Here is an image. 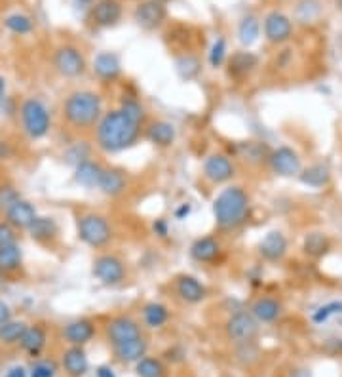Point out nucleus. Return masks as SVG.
Listing matches in <instances>:
<instances>
[{
  "mask_svg": "<svg viewBox=\"0 0 342 377\" xmlns=\"http://www.w3.org/2000/svg\"><path fill=\"white\" fill-rule=\"evenodd\" d=\"M17 244V229L12 227L8 221H0V248Z\"/></svg>",
  "mask_w": 342,
  "mask_h": 377,
  "instance_id": "nucleus-43",
  "label": "nucleus"
},
{
  "mask_svg": "<svg viewBox=\"0 0 342 377\" xmlns=\"http://www.w3.org/2000/svg\"><path fill=\"white\" fill-rule=\"evenodd\" d=\"M259 59L251 52H236L232 58L228 59V73L230 76L242 78V76L249 75L253 69L257 67Z\"/></svg>",
  "mask_w": 342,
  "mask_h": 377,
  "instance_id": "nucleus-25",
  "label": "nucleus"
},
{
  "mask_svg": "<svg viewBox=\"0 0 342 377\" xmlns=\"http://www.w3.org/2000/svg\"><path fill=\"white\" fill-rule=\"evenodd\" d=\"M143 319L147 322V326L160 328L167 322L169 312H167V307H164L162 303H149L143 309Z\"/></svg>",
  "mask_w": 342,
  "mask_h": 377,
  "instance_id": "nucleus-34",
  "label": "nucleus"
},
{
  "mask_svg": "<svg viewBox=\"0 0 342 377\" xmlns=\"http://www.w3.org/2000/svg\"><path fill=\"white\" fill-rule=\"evenodd\" d=\"M251 315L260 322H274L282 315V305L276 299H270V297H260V299L253 303Z\"/></svg>",
  "mask_w": 342,
  "mask_h": 377,
  "instance_id": "nucleus-29",
  "label": "nucleus"
},
{
  "mask_svg": "<svg viewBox=\"0 0 342 377\" xmlns=\"http://www.w3.org/2000/svg\"><path fill=\"white\" fill-rule=\"evenodd\" d=\"M63 368L71 377H82L88 372V356L82 347H71L63 354Z\"/></svg>",
  "mask_w": 342,
  "mask_h": 377,
  "instance_id": "nucleus-21",
  "label": "nucleus"
},
{
  "mask_svg": "<svg viewBox=\"0 0 342 377\" xmlns=\"http://www.w3.org/2000/svg\"><path fill=\"white\" fill-rule=\"evenodd\" d=\"M4 27L14 34H29L33 33L34 23L25 14H10L8 17H4Z\"/></svg>",
  "mask_w": 342,
  "mask_h": 377,
  "instance_id": "nucleus-35",
  "label": "nucleus"
},
{
  "mask_svg": "<svg viewBox=\"0 0 342 377\" xmlns=\"http://www.w3.org/2000/svg\"><path fill=\"white\" fill-rule=\"evenodd\" d=\"M213 216L223 229L240 227L249 216V196L242 187H226L213 201Z\"/></svg>",
  "mask_w": 342,
  "mask_h": 377,
  "instance_id": "nucleus-3",
  "label": "nucleus"
},
{
  "mask_svg": "<svg viewBox=\"0 0 342 377\" xmlns=\"http://www.w3.org/2000/svg\"><path fill=\"white\" fill-rule=\"evenodd\" d=\"M120 17H122L120 0H97L92 8V19L97 27L117 25Z\"/></svg>",
  "mask_w": 342,
  "mask_h": 377,
  "instance_id": "nucleus-15",
  "label": "nucleus"
},
{
  "mask_svg": "<svg viewBox=\"0 0 342 377\" xmlns=\"http://www.w3.org/2000/svg\"><path fill=\"white\" fill-rule=\"evenodd\" d=\"M107 335H109L110 343L118 345L135 339L141 335V328L130 317H118V319L110 320L109 326H107Z\"/></svg>",
  "mask_w": 342,
  "mask_h": 377,
  "instance_id": "nucleus-14",
  "label": "nucleus"
},
{
  "mask_svg": "<svg viewBox=\"0 0 342 377\" xmlns=\"http://www.w3.org/2000/svg\"><path fill=\"white\" fill-rule=\"evenodd\" d=\"M29 233H31V238H33V240H36V242L40 244H46L51 242V240L59 235V227L53 218L38 216V218L34 219L33 225L29 227Z\"/></svg>",
  "mask_w": 342,
  "mask_h": 377,
  "instance_id": "nucleus-22",
  "label": "nucleus"
},
{
  "mask_svg": "<svg viewBox=\"0 0 342 377\" xmlns=\"http://www.w3.org/2000/svg\"><path fill=\"white\" fill-rule=\"evenodd\" d=\"M76 229H78V238L92 248H103L112 238V229H110L109 221L97 214L80 216L76 221Z\"/></svg>",
  "mask_w": 342,
  "mask_h": 377,
  "instance_id": "nucleus-5",
  "label": "nucleus"
},
{
  "mask_svg": "<svg viewBox=\"0 0 342 377\" xmlns=\"http://www.w3.org/2000/svg\"><path fill=\"white\" fill-rule=\"evenodd\" d=\"M2 282H4V280H2V273H0V286H2Z\"/></svg>",
  "mask_w": 342,
  "mask_h": 377,
  "instance_id": "nucleus-56",
  "label": "nucleus"
},
{
  "mask_svg": "<svg viewBox=\"0 0 342 377\" xmlns=\"http://www.w3.org/2000/svg\"><path fill=\"white\" fill-rule=\"evenodd\" d=\"M317 16H319V4H317V0H302V2H299V6H297V17L301 19L302 23L314 21Z\"/></svg>",
  "mask_w": 342,
  "mask_h": 377,
  "instance_id": "nucleus-40",
  "label": "nucleus"
},
{
  "mask_svg": "<svg viewBox=\"0 0 342 377\" xmlns=\"http://www.w3.org/2000/svg\"><path fill=\"white\" fill-rule=\"evenodd\" d=\"M177 295L186 303H200L206 299L208 290L206 286L201 284L198 278L191 277V275H183V277L177 278Z\"/></svg>",
  "mask_w": 342,
  "mask_h": 377,
  "instance_id": "nucleus-16",
  "label": "nucleus"
},
{
  "mask_svg": "<svg viewBox=\"0 0 342 377\" xmlns=\"http://www.w3.org/2000/svg\"><path fill=\"white\" fill-rule=\"evenodd\" d=\"M257 319L251 312H236L232 319L226 322V334L236 343H247L257 335Z\"/></svg>",
  "mask_w": 342,
  "mask_h": 377,
  "instance_id": "nucleus-9",
  "label": "nucleus"
},
{
  "mask_svg": "<svg viewBox=\"0 0 342 377\" xmlns=\"http://www.w3.org/2000/svg\"><path fill=\"white\" fill-rule=\"evenodd\" d=\"M337 312H342V301H333V303H327L323 307H319V309L314 312V322L317 324H321V322H326L331 315H337Z\"/></svg>",
  "mask_w": 342,
  "mask_h": 377,
  "instance_id": "nucleus-44",
  "label": "nucleus"
},
{
  "mask_svg": "<svg viewBox=\"0 0 342 377\" xmlns=\"http://www.w3.org/2000/svg\"><path fill=\"white\" fill-rule=\"evenodd\" d=\"M226 58V42L225 38H217L215 44H213V48L209 52V63L213 65V67H221L223 63H225Z\"/></svg>",
  "mask_w": 342,
  "mask_h": 377,
  "instance_id": "nucleus-41",
  "label": "nucleus"
},
{
  "mask_svg": "<svg viewBox=\"0 0 342 377\" xmlns=\"http://www.w3.org/2000/svg\"><path fill=\"white\" fill-rule=\"evenodd\" d=\"M260 34V23L259 19L255 16H247L243 17L242 23L238 27V36H240V42L243 46H251L255 42L259 41Z\"/></svg>",
  "mask_w": 342,
  "mask_h": 377,
  "instance_id": "nucleus-33",
  "label": "nucleus"
},
{
  "mask_svg": "<svg viewBox=\"0 0 342 377\" xmlns=\"http://www.w3.org/2000/svg\"><path fill=\"white\" fill-rule=\"evenodd\" d=\"M93 73L99 76L101 80H117L122 73V65L117 54H110V52L97 54L93 61Z\"/></svg>",
  "mask_w": 342,
  "mask_h": 377,
  "instance_id": "nucleus-17",
  "label": "nucleus"
},
{
  "mask_svg": "<svg viewBox=\"0 0 342 377\" xmlns=\"http://www.w3.org/2000/svg\"><path fill=\"white\" fill-rule=\"evenodd\" d=\"M141 134V124L125 115L124 111H110L97 122V145L105 152H120L130 149Z\"/></svg>",
  "mask_w": 342,
  "mask_h": 377,
  "instance_id": "nucleus-1",
  "label": "nucleus"
},
{
  "mask_svg": "<svg viewBox=\"0 0 342 377\" xmlns=\"http://www.w3.org/2000/svg\"><path fill=\"white\" fill-rule=\"evenodd\" d=\"M243 147H245L243 157H245V160H251V162H260V160H262V155L267 151L265 145H260V143L255 141H249L247 145H243Z\"/></svg>",
  "mask_w": 342,
  "mask_h": 377,
  "instance_id": "nucleus-46",
  "label": "nucleus"
},
{
  "mask_svg": "<svg viewBox=\"0 0 342 377\" xmlns=\"http://www.w3.org/2000/svg\"><path fill=\"white\" fill-rule=\"evenodd\" d=\"M63 117L67 124L78 130L92 128L103 117V103H101L99 93L80 90L73 92L63 103Z\"/></svg>",
  "mask_w": 342,
  "mask_h": 377,
  "instance_id": "nucleus-2",
  "label": "nucleus"
},
{
  "mask_svg": "<svg viewBox=\"0 0 342 377\" xmlns=\"http://www.w3.org/2000/svg\"><path fill=\"white\" fill-rule=\"evenodd\" d=\"M337 4H339V6H341V8H342V0H337Z\"/></svg>",
  "mask_w": 342,
  "mask_h": 377,
  "instance_id": "nucleus-55",
  "label": "nucleus"
},
{
  "mask_svg": "<svg viewBox=\"0 0 342 377\" xmlns=\"http://www.w3.org/2000/svg\"><path fill=\"white\" fill-rule=\"evenodd\" d=\"M19 115H21L23 130L31 139H42V137L48 135L51 128V117L48 107L40 100L29 98V100L23 101Z\"/></svg>",
  "mask_w": 342,
  "mask_h": 377,
  "instance_id": "nucleus-4",
  "label": "nucleus"
},
{
  "mask_svg": "<svg viewBox=\"0 0 342 377\" xmlns=\"http://www.w3.org/2000/svg\"><path fill=\"white\" fill-rule=\"evenodd\" d=\"M53 67L65 78H76L86 73V58L75 46H61L53 54Z\"/></svg>",
  "mask_w": 342,
  "mask_h": 377,
  "instance_id": "nucleus-6",
  "label": "nucleus"
},
{
  "mask_svg": "<svg viewBox=\"0 0 342 377\" xmlns=\"http://www.w3.org/2000/svg\"><path fill=\"white\" fill-rule=\"evenodd\" d=\"M114 352H117L118 361L139 362L143 356H145V352H147V341L139 335V337H135V339H130V341H124V343L114 345Z\"/></svg>",
  "mask_w": 342,
  "mask_h": 377,
  "instance_id": "nucleus-24",
  "label": "nucleus"
},
{
  "mask_svg": "<svg viewBox=\"0 0 342 377\" xmlns=\"http://www.w3.org/2000/svg\"><path fill=\"white\" fill-rule=\"evenodd\" d=\"M19 198H21V194L14 185H0V214H6V209L12 208Z\"/></svg>",
  "mask_w": 342,
  "mask_h": 377,
  "instance_id": "nucleus-39",
  "label": "nucleus"
},
{
  "mask_svg": "<svg viewBox=\"0 0 342 377\" xmlns=\"http://www.w3.org/2000/svg\"><path fill=\"white\" fill-rule=\"evenodd\" d=\"M265 36L274 44L287 42L293 36V23L282 12H270L265 19Z\"/></svg>",
  "mask_w": 342,
  "mask_h": 377,
  "instance_id": "nucleus-11",
  "label": "nucleus"
},
{
  "mask_svg": "<svg viewBox=\"0 0 342 377\" xmlns=\"http://www.w3.org/2000/svg\"><path fill=\"white\" fill-rule=\"evenodd\" d=\"M56 364L51 361H40L36 362L31 369V377H56Z\"/></svg>",
  "mask_w": 342,
  "mask_h": 377,
  "instance_id": "nucleus-45",
  "label": "nucleus"
},
{
  "mask_svg": "<svg viewBox=\"0 0 342 377\" xmlns=\"http://www.w3.org/2000/svg\"><path fill=\"white\" fill-rule=\"evenodd\" d=\"M234 168L232 160L225 157V155H211L206 164H204V176L209 179L211 183H226L234 177Z\"/></svg>",
  "mask_w": 342,
  "mask_h": 377,
  "instance_id": "nucleus-12",
  "label": "nucleus"
},
{
  "mask_svg": "<svg viewBox=\"0 0 342 377\" xmlns=\"http://www.w3.org/2000/svg\"><path fill=\"white\" fill-rule=\"evenodd\" d=\"M287 251V240L280 231L268 233L259 244V253L267 261H280Z\"/></svg>",
  "mask_w": 342,
  "mask_h": 377,
  "instance_id": "nucleus-18",
  "label": "nucleus"
},
{
  "mask_svg": "<svg viewBox=\"0 0 342 377\" xmlns=\"http://www.w3.org/2000/svg\"><path fill=\"white\" fill-rule=\"evenodd\" d=\"M134 17L137 25L147 31H152V29H158L166 21L167 8L162 0H145L135 8Z\"/></svg>",
  "mask_w": 342,
  "mask_h": 377,
  "instance_id": "nucleus-8",
  "label": "nucleus"
},
{
  "mask_svg": "<svg viewBox=\"0 0 342 377\" xmlns=\"http://www.w3.org/2000/svg\"><path fill=\"white\" fill-rule=\"evenodd\" d=\"M92 275L99 280L101 284L114 286L124 280L125 267L117 255H99L93 261Z\"/></svg>",
  "mask_w": 342,
  "mask_h": 377,
  "instance_id": "nucleus-7",
  "label": "nucleus"
},
{
  "mask_svg": "<svg viewBox=\"0 0 342 377\" xmlns=\"http://www.w3.org/2000/svg\"><path fill=\"white\" fill-rule=\"evenodd\" d=\"M270 166L278 176L293 177L301 172V159L299 155L293 151L291 147H280L274 152H270Z\"/></svg>",
  "mask_w": 342,
  "mask_h": 377,
  "instance_id": "nucleus-10",
  "label": "nucleus"
},
{
  "mask_svg": "<svg viewBox=\"0 0 342 377\" xmlns=\"http://www.w3.org/2000/svg\"><path fill=\"white\" fill-rule=\"evenodd\" d=\"M78 2H86L88 4V2H93V0H78Z\"/></svg>",
  "mask_w": 342,
  "mask_h": 377,
  "instance_id": "nucleus-54",
  "label": "nucleus"
},
{
  "mask_svg": "<svg viewBox=\"0 0 342 377\" xmlns=\"http://www.w3.org/2000/svg\"><path fill=\"white\" fill-rule=\"evenodd\" d=\"M154 231L160 233V236H166L167 229H166V223H164V219H158V221L154 223Z\"/></svg>",
  "mask_w": 342,
  "mask_h": 377,
  "instance_id": "nucleus-51",
  "label": "nucleus"
},
{
  "mask_svg": "<svg viewBox=\"0 0 342 377\" xmlns=\"http://www.w3.org/2000/svg\"><path fill=\"white\" fill-rule=\"evenodd\" d=\"M6 377H27V372L21 366H16V368H12L6 374Z\"/></svg>",
  "mask_w": 342,
  "mask_h": 377,
  "instance_id": "nucleus-49",
  "label": "nucleus"
},
{
  "mask_svg": "<svg viewBox=\"0 0 342 377\" xmlns=\"http://www.w3.org/2000/svg\"><path fill=\"white\" fill-rule=\"evenodd\" d=\"M97 377H117V376H114V372H112L109 366H99V368H97Z\"/></svg>",
  "mask_w": 342,
  "mask_h": 377,
  "instance_id": "nucleus-50",
  "label": "nucleus"
},
{
  "mask_svg": "<svg viewBox=\"0 0 342 377\" xmlns=\"http://www.w3.org/2000/svg\"><path fill=\"white\" fill-rule=\"evenodd\" d=\"M27 324L25 322H16V320H8L6 324L0 326V341L6 345L19 343L21 337L25 334Z\"/></svg>",
  "mask_w": 342,
  "mask_h": 377,
  "instance_id": "nucleus-36",
  "label": "nucleus"
},
{
  "mask_svg": "<svg viewBox=\"0 0 342 377\" xmlns=\"http://www.w3.org/2000/svg\"><path fill=\"white\" fill-rule=\"evenodd\" d=\"M4 218H6L10 225L16 227L17 231H23V229L29 231V227L33 225L34 219L38 218V214H36V208H34L31 202L19 198L12 208L6 209Z\"/></svg>",
  "mask_w": 342,
  "mask_h": 377,
  "instance_id": "nucleus-13",
  "label": "nucleus"
},
{
  "mask_svg": "<svg viewBox=\"0 0 342 377\" xmlns=\"http://www.w3.org/2000/svg\"><path fill=\"white\" fill-rule=\"evenodd\" d=\"M221 253V242L213 236H204L198 238L196 242L191 246L192 260L200 261V263H211L215 261Z\"/></svg>",
  "mask_w": 342,
  "mask_h": 377,
  "instance_id": "nucleus-20",
  "label": "nucleus"
},
{
  "mask_svg": "<svg viewBox=\"0 0 342 377\" xmlns=\"http://www.w3.org/2000/svg\"><path fill=\"white\" fill-rule=\"evenodd\" d=\"M135 372L139 377H162L164 376V366L156 358H145L143 356L141 361L137 362Z\"/></svg>",
  "mask_w": 342,
  "mask_h": 377,
  "instance_id": "nucleus-37",
  "label": "nucleus"
},
{
  "mask_svg": "<svg viewBox=\"0 0 342 377\" xmlns=\"http://www.w3.org/2000/svg\"><path fill=\"white\" fill-rule=\"evenodd\" d=\"M329 170L321 164H314V166L306 168L304 172L301 174V181L308 187H314V189H321L329 183Z\"/></svg>",
  "mask_w": 342,
  "mask_h": 377,
  "instance_id": "nucleus-32",
  "label": "nucleus"
},
{
  "mask_svg": "<svg viewBox=\"0 0 342 377\" xmlns=\"http://www.w3.org/2000/svg\"><path fill=\"white\" fill-rule=\"evenodd\" d=\"M21 261H23V253H21V248L17 244L0 248V273L2 275L16 273L17 269L21 267Z\"/></svg>",
  "mask_w": 342,
  "mask_h": 377,
  "instance_id": "nucleus-30",
  "label": "nucleus"
},
{
  "mask_svg": "<svg viewBox=\"0 0 342 377\" xmlns=\"http://www.w3.org/2000/svg\"><path fill=\"white\" fill-rule=\"evenodd\" d=\"M200 61L196 58H192V56H183L181 59H177V71H179V75L183 76L184 80L196 78L198 73H200Z\"/></svg>",
  "mask_w": 342,
  "mask_h": 377,
  "instance_id": "nucleus-38",
  "label": "nucleus"
},
{
  "mask_svg": "<svg viewBox=\"0 0 342 377\" xmlns=\"http://www.w3.org/2000/svg\"><path fill=\"white\" fill-rule=\"evenodd\" d=\"M147 137H149V141L158 145V147H169L175 141V128L169 122L158 120L147 128Z\"/></svg>",
  "mask_w": 342,
  "mask_h": 377,
  "instance_id": "nucleus-27",
  "label": "nucleus"
},
{
  "mask_svg": "<svg viewBox=\"0 0 342 377\" xmlns=\"http://www.w3.org/2000/svg\"><path fill=\"white\" fill-rule=\"evenodd\" d=\"M12 157V149L6 141H0V160H6Z\"/></svg>",
  "mask_w": 342,
  "mask_h": 377,
  "instance_id": "nucleus-48",
  "label": "nucleus"
},
{
  "mask_svg": "<svg viewBox=\"0 0 342 377\" xmlns=\"http://www.w3.org/2000/svg\"><path fill=\"white\" fill-rule=\"evenodd\" d=\"M4 92H6V80H4V76L0 75V100L4 98Z\"/></svg>",
  "mask_w": 342,
  "mask_h": 377,
  "instance_id": "nucleus-53",
  "label": "nucleus"
},
{
  "mask_svg": "<svg viewBox=\"0 0 342 377\" xmlns=\"http://www.w3.org/2000/svg\"><path fill=\"white\" fill-rule=\"evenodd\" d=\"M188 214H191V206H188V204H183V206H181V208L177 209V219H183L184 216H188Z\"/></svg>",
  "mask_w": 342,
  "mask_h": 377,
  "instance_id": "nucleus-52",
  "label": "nucleus"
},
{
  "mask_svg": "<svg viewBox=\"0 0 342 377\" xmlns=\"http://www.w3.org/2000/svg\"><path fill=\"white\" fill-rule=\"evenodd\" d=\"M124 111L127 117L132 118V120H135L137 124H143V120H145V109L141 107V103L135 100H127L122 103V109Z\"/></svg>",
  "mask_w": 342,
  "mask_h": 377,
  "instance_id": "nucleus-42",
  "label": "nucleus"
},
{
  "mask_svg": "<svg viewBox=\"0 0 342 377\" xmlns=\"http://www.w3.org/2000/svg\"><path fill=\"white\" fill-rule=\"evenodd\" d=\"M103 170L101 164L97 162H92V160H84L76 166L75 179L76 183H80L86 189H93V187H99V179L103 176Z\"/></svg>",
  "mask_w": 342,
  "mask_h": 377,
  "instance_id": "nucleus-23",
  "label": "nucleus"
},
{
  "mask_svg": "<svg viewBox=\"0 0 342 377\" xmlns=\"http://www.w3.org/2000/svg\"><path fill=\"white\" fill-rule=\"evenodd\" d=\"M329 248H331V242L323 233H310L304 238V244H302V250L310 258H321L329 251Z\"/></svg>",
  "mask_w": 342,
  "mask_h": 377,
  "instance_id": "nucleus-31",
  "label": "nucleus"
},
{
  "mask_svg": "<svg viewBox=\"0 0 342 377\" xmlns=\"http://www.w3.org/2000/svg\"><path fill=\"white\" fill-rule=\"evenodd\" d=\"M8 320H12V310L4 301H0V326L6 324Z\"/></svg>",
  "mask_w": 342,
  "mask_h": 377,
  "instance_id": "nucleus-47",
  "label": "nucleus"
},
{
  "mask_svg": "<svg viewBox=\"0 0 342 377\" xmlns=\"http://www.w3.org/2000/svg\"><path fill=\"white\" fill-rule=\"evenodd\" d=\"M125 176L120 170L109 168V170H103V176L99 179V189L109 196H118L125 191Z\"/></svg>",
  "mask_w": 342,
  "mask_h": 377,
  "instance_id": "nucleus-28",
  "label": "nucleus"
},
{
  "mask_svg": "<svg viewBox=\"0 0 342 377\" xmlns=\"http://www.w3.org/2000/svg\"><path fill=\"white\" fill-rule=\"evenodd\" d=\"M95 335V326H93L90 320H75L65 326L63 330V337L67 339L69 343L75 345V347H82L88 341H92V337Z\"/></svg>",
  "mask_w": 342,
  "mask_h": 377,
  "instance_id": "nucleus-19",
  "label": "nucleus"
},
{
  "mask_svg": "<svg viewBox=\"0 0 342 377\" xmlns=\"http://www.w3.org/2000/svg\"><path fill=\"white\" fill-rule=\"evenodd\" d=\"M46 341H48V335H46V330L42 326H27L25 334L21 337V347L23 351H27L33 356H38L42 352V349L46 347Z\"/></svg>",
  "mask_w": 342,
  "mask_h": 377,
  "instance_id": "nucleus-26",
  "label": "nucleus"
}]
</instances>
